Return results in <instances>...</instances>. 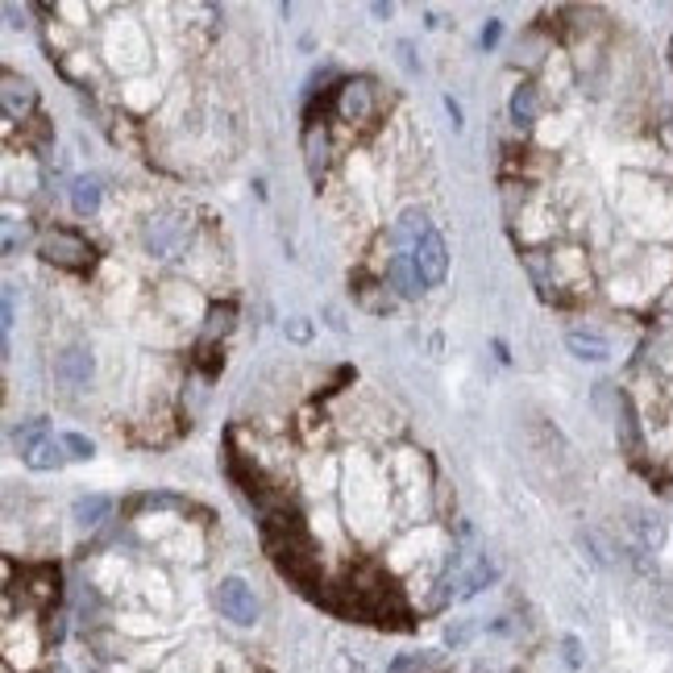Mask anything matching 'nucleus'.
<instances>
[{
    "label": "nucleus",
    "instance_id": "obj_3",
    "mask_svg": "<svg viewBox=\"0 0 673 673\" xmlns=\"http://www.w3.org/2000/svg\"><path fill=\"white\" fill-rule=\"evenodd\" d=\"M187 237H191V221H187V212L166 209V212H154L150 221H141L138 246H141V254L146 258L166 262V258L184 254Z\"/></svg>",
    "mask_w": 673,
    "mask_h": 673
},
{
    "label": "nucleus",
    "instance_id": "obj_11",
    "mask_svg": "<svg viewBox=\"0 0 673 673\" xmlns=\"http://www.w3.org/2000/svg\"><path fill=\"white\" fill-rule=\"evenodd\" d=\"M508 113L515 129H533L536 121H540V88H536V84H520V88L511 92Z\"/></svg>",
    "mask_w": 673,
    "mask_h": 673
},
{
    "label": "nucleus",
    "instance_id": "obj_13",
    "mask_svg": "<svg viewBox=\"0 0 673 673\" xmlns=\"http://www.w3.org/2000/svg\"><path fill=\"white\" fill-rule=\"evenodd\" d=\"M565 346L574 349L578 358H586V362H603L607 353H611V341H607L599 328H570L565 333Z\"/></svg>",
    "mask_w": 673,
    "mask_h": 673
},
{
    "label": "nucleus",
    "instance_id": "obj_7",
    "mask_svg": "<svg viewBox=\"0 0 673 673\" xmlns=\"http://www.w3.org/2000/svg\"><path fill=\"white\" fill-rule=\"evenodd\" d=\"M337 116H341V125H366L374 116V88L366 84V79H353V84H346L341 88V96H337Z\"/></svg>",
    "mask_w": 673,
    "mask_h": 673
},
{
    "label": "nucleus",
    "instance_id": "obj_9",
    "mask_svg": "<svg viewBox=\"0 0 673 673\" xmlns=\"http://www.w3.org/2000/svg\"><path fill=\"white\" fill-rule=\"evenodd\" d=\"M387 279H391V287L403 296V300H420V291L428 287L424 275H420L416 258L408 254V250H399V254L387 258Z\"/></svg>",
    "mask_w": 673,
    "mask_h": 673
},
{
    "label": "nucleus",
    "instance_id": "obj_4",
    "mask_svg": "<svg viewBox=\"0 0 673 673\" xmlns=\"http://www.w3.org/2000/svg\"><path fill=\"white\" fill-rule=\"evenodd\" d=\"M212 603H216V615H221V620H229V624H237V627H254L258 599L246 578H221L212 586Z\"/></svg>",
    "mask_w": 673,
    "mask_h": 673
},
{
    "label": "nucleus",
    "instance_id": "obj_17",
    "mask_svg": "<svg viewBox=\"0 0 673 673\" xmlns=\"http://www.w3.org/2000/svg\"><path fill=\"white\" fill-rule=\"evenodd\" d=\"M59 441H63L67 458H75V462H88L96 453V445L88 441V437H79V433H59Z\"/></svg>",
    "mask_w": 673,
    "mask_h": 673
},
{
    "label": "nucleus",
    "instance_id": "obj_5",
    "mask_svg": "<svg viewBox=\"0 0 673 673\" xmlns=\"http://www.w3.org/2000/svg\"><path fill=\"white\" fill-rule=\"evenodd\" d=\"M42 258H47V262H59V266H71V271H84V266H92V246H88L79 233L54 229V233H47V241H42Z\"/></svg>",
    "mask_w": 673,
    "mask_h": 673
},
{
    "label": "nucleus",
    "instance_id": "obj_20",
    "mask_svg": "<svg viewBox=\"0 0 673 673\" xmlns=\"http://www.w3.org/2000/svg\"><path fill=\"white\" fill-rule=\"evenodd\" d=\"M499 42V22H490L487 29H483V47H495Z\"/></svg>",
    "mask_w": 673,
    "mask_h": 673
},
{
    "label": "nucleus",
    "instance_id": "obj_16",
    "mask_svg": "<svg viewBox=\"0 0 673 673\" xmlns=\"http://www.w3.org/2000/svg\"><path fill=\"white\" fill-rule=\"evenodd\" d=\"M487 582H495V565H490V561H478V565L462 578V595H458V599H470V595L483 590Z\"/></svg>",
    "mask_w": 673,
    "mask_h": 673
},
{
    "label": "nucleus",
    "instance_id": "obj_14",
    "mask_svg": "<svg viewBox=\"0 0 673 673\" xmlns=\"http://www.w3.org/2000/svg\"><path fill=\"white\" fill-rule=\"evenodd\" d=\"M100 200H104V187L96 175H79L75 184H71V209L75 216H96L100 212Z\"/></svg>",
    "mask_w": 673,
    "mask_h": 673
},
{
    "label": "nucleus",
    "instance_id": "obj_19",
    "mask_svg": "<svg viewBox=\"0 0 673 673\" xmlns=\"http://www.w3.org/2000/svg\"><path fill=\"white\" fill-rule=\"evenodd\" d=\"M287 333H291L296 341H308V337H312V328L303 325V321H291V325H287Z\"/></svg>",
    "mask_w": 673,
    "mask_h": 673
},
{
    "label": "nucleus",
    "instance_id": "obj_15",
    "mask_svg": "<svg viewBox=\"0 0 673 673\" xmlns=\"http://www.w3.org/2000/svg\"><path fill=\"white\" fill-rule=\"evenodd\" d=\"M109 511H113V499H104V495H88V499H79V503H75V520H79L84 528H96Z\"/></svg>",
    "mask_w": 673,
    "mask_h": 673
},
{
    "label": "nucleus",
    "instance_id": "obj_6",
    "mask_svg": "<svg viewBox=\"0 0 673 673\" xmlns=\"http://www.w3.org/2000/svg\"><path fill=\"white\" fill-rule=\"evenodd\" d=\"M54 378L71 391H88L96 378V358L84 346H71L54 358Z\"/></svg>",
    "mask_w": 673,
    "mask_h": 673
},
{
    "label": "nucleus",
    "instance_id": "obj_2",
    "mask_svg": "<svg viewBox=\"0 0 673 673\" xmlns=\"http://www.w3.org/2000/svg\"><path fill=\"white\" fill-rule=\"evenodd\" d=\"M620 437L632 462L673 499V308L657 316L624 374Z\"/></svg>",
    "mask_w": 673,
    "mask_h": 673
},
{
    "label": "nucleus",
    "instance_id": "obj_12",
    "mask_svg": "<svg viewBox=\"0 0 673 673\" xmlns=\"http://www.w3.org/2000/svg\"><path fill=\"white\" fill-rule=\"evenodd\" d=\"M22 462L29 465V470H59V465L67 462V449H63V441L59 437H38V441L29 445V449H22Z\"/></svg>",
    "mask_w": 673,
    "mask_h": 673
},
{
    "label": "nucleus",
    "instance_id": "obj_8",
    "mask_svg": "<svg viewBox=\"0 0 673 673\" xmlns=\"http://www.w3.org/2000/svg\"><path fill=\"white\" fill-rule=\"evenodd\" d=\"M412 258H416L420 275H424L428 287H437V283L445 279V271H449V250H445V237L437 229H428L420 237V246L412 250Z\"/></svg>",
    "mask_w": 673,
    "mask_h": 673
},
{
    "label": "nucleus",
    "instance_id": "obj_1",
    "mask_svg": "<svg viewBox=\"0 0 673 673\" xmlns=\"http://www.w3.org/2000/svg\"><path fill=\"white\" fill-rule=\"evenodd\" d=\"M582 54L549 50L515 237L533 283L558 303L649 312L673 300V104L640 54L590 25Z\"/></svg>",
    "mask_w": 673,
    "mask_h": 673
},
{
    "label": "nucleus",
    "instance_id": "obj_10",
    "mask_svg": "<svg viewBox=\"0 0 673 673\" xmlns=\"http://www.w3.org/2000/svg\"><path fill=\"white\" fill-rule=\"evenodd\" d=\"M38 104V92L29 79H17V75H4V121H25Z\"/></svg>",
    "mask_w": 673,
    "mask_h": 673
},
{
    "label": "nucleus",
    "instance_id": "obj_18",
    "mask_svg": "<svg viewBox=\"0 0 673 673\" xmlns=\"http://www.w3.org/2000/svg\"><path fill=\"white\" fill-rule=\"evenodd\" d=\"M428 661H433V652H412V657H399L387 673H416V670H424Z\"/></svg>",
    "mask_w": 673,
    "mask_h": 673
}]
</instances>
